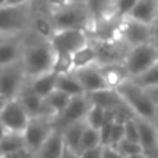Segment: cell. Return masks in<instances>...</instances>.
<instances>
[{"label":"cell","mask_w":158,"mask_h":158,"mask_svg":"<svg viewBox=\"0 0 158 158\" xmlns=\"http://www.w3.org/2000/svg\"><path fill=\"white\" fill-rule=\"evenodd\" d=\"M56 52L50 40L28 31L25 33L24 53H22V64L28 79L50 72L53 69Z\"/></svg>","instance_id":"obj_1"},{"label":"cell","mask_w":158,"mask_h":158,"mask_svg":"<svg viewBox=\"0 0 158 158\" xmlns=\"http://www.w3.org/2000/svg\"><path fill=\"white\" fill-rule=\"evenodd\" d=\"M57 29H83L92 33L94 27V18L92 17L86 2H71L57 10L49 11Z\"/></svg>","instance_id":"obj_2"},{"label":"cell","mask_w":158,"mask_h":158,"mask_svg":"<svg viewBox=\"0 0 158 158\" xmlns=\"http://www.w3.org/2000/svg\"><path fill=\"white\" fill-rule=\"evenodd\" d=\"M117 92L135 117L154 122L158 106L153 101L144 87L137 85L133 79H129L118 87Z\"/></svg>","instance_id":"obj_3"},{"label":"cell","mask_w":158,"mask_h":158,"mask_svg":"<svg viewBox=\"0 0 158 158\" xmlns=\"http://www.w3.org/2000/svg\"><path fill=\"white\" fill-rule=\"evenodd\" d=\"M35 3L0 7V35H21L29 31Z\"/></svg>","instance_id":"obj_4"},{"label":"cell","mask_w":158,"mask_h":158,"mask_svg":"<svg viewBox=\"0 0 158 158\" xmlns=\"http://www.w3.org/2000/svg\"><path fill=\"white\" fill-rule=\"evenodd\" d=\"M157 61L158 53L154 46V42H151V43L131 47L123 64L128 69L131 79H136L144 72H147Z\"/></svg>","instance_id":"obj_5"},{"label":"cell","mask_w":158,"mask_h":158,"mask_svg":"<svg viewBox=\"0 0 158 158\" xmlns=\"http://www.w3.org/2000/svg\"><path fill=\"white\" fill-rule=\"evenodd\" d=\"M28 82L22 61L0 67V96L8 100L17 98Z\"/></svg>","instance_id":"obj_6"},{"label":"cell","mask_w":158,"mask_h":158,"mask_svg":"<svg viewBox=\"0 0 158 158\" xmlns=\"http://www.w3.org/2000/svg\"><path fill=\"white\" fill-rule=\"evenodd\" d=\"M97 52L98 64H122L131 47L121 38L90 39Z\"/></svg>","instance_id":"obj_7"},{"label":"cell","mask_w":158,"mask_h":158,"mask_svg":"<svg viewBox=\"0 0 158 158\" xmlns=\"http://www.w3.org/2000/svg\"><path fill=\"white\" fill-rule=\"evenodd\" d=\"M90 42V36L83 29H57L53 33L50 43L56 53L74 54Z\"/></svg>","instance_id":"obj_8"},{"label":"cell","mask_w":158,"mask_h":158,"mask_svg":"<svg viewBox=\"0 0 158 158\" xmlns=\"http://www.w3.org/2000/svg\"><path fill=\"white\" fill-rule=\"evenodd\" d=\"M118 38L122 39L129 47L151 43L153 42L151 25L143 24V22L135 21V19L126 17V18L121 19Z\"/></svg>","instance_id":"obj_9"},{"label":"cell","mask_w":158,"mask_h":158,"mask_svg":"<svg viewBox=\"0 0 158 158\" xmlns=\"http://www.w3.org/2000/svg\"><path fill=\"white\" fill-rule=\"evenodd\" d=\"M54 119L53 118H31L27 129L24 132L27 148L36 153L42 147L49 136L54 132Z\"/></svg>","instance_id":"obj_10"},{"label":"cell","mask_w":158,"mask_h":158,"mask_svg":"<svg viewBox=\"0 0 158 158\" xmlns=\"http://www.w3.org/2000/svg\"><path fill=\"white\" fill-rule=\"evenodd\" d=\"M90 107H92V101H90L87 94L72 97L69 104L67 106V108L63 111V114L54 119L56 129L63 131L65 126L71 125V123L79 122V121H85Z\"/></svg>","instance_id":"obj_11"},{"label":"cell","mask_w":158,"mask_h":158,"mask_svg":"<svg viewBox=\"0 0 158 158\" xmlns=\"http://www.w3.org/2000/svg\"><path fill=\"white\" fill-rule=\"evenodd\" d=\"M29 121L31 117L17 98L8 100L0 114V122L8 129V132L24 133Z\"/></svg>","instance_id":"obj_12"},{"label":"cell","mask_w":158,"mask_h":158,"mask_svg":"<svg viewBox=\"0 0 158 158\" xmlns=\"http://www.w3.org/2000/svg\"><path fill=\"white\" fill-rule=\"evenodd\" d=\"M17 100L21 103V106L25 108V111L28 112V115L31 118H53L52 112H50L49 107L46 104V100L43 97H40L39 94H36L35 92H32L28 87V85L24 86V89L18 94Z\"/></svg>","instance_id":"obj_13"},{"label":"cell","mask_w":158,"mask_h":158,"mask_svg":"<svg viewBox=\"0 0 158 158\" xmlns=\"http://www.w3.org/2000/svg\"><path fill=\"white\" fill-rule=\"evenodd\" d=\"M72 74H74L78 81L81 82V85L83 86L86 94L94 93V92H100V90H104V89H108L103 75H101L100 65H98V64H93V65L85 67V68L75 69Z\"/></svg>","instance_id":"obj_14"},{"label":"cell","mask_w":158,"mask_h":158,"mask_svg":"<svg viewBox=\"0 0 158 158\" xmlns=\"http://www.w3.org/2000/svg\"><path fill=\"white\" fill-rule=\"evenodd\" d=\"M25 33L10 36L0 42V67L10 65L22 60Z\"/></svg>","instance_id":"obj_15"},{"label":"cell","mask_w":158,"mask_h":158,"mask_svg":"<svg viewBox=\"0 0 158 158\" xmlns=\"http://www.w3.org/2000/svg\"><path fill=\"white\" fill-rule=\"evenodd\" d=\"M89 98L92 101V104L103 107L107 111H121V110L129 108L125 104V101L122 100V97L119 96V93L117 92V89H104L100 92L89 93Z\"/></svg>","instance_id":"obj_16"},{"label":"cell","mask_w":158,"mask_h":158,"mask_svg":"<svg viewBox=\"0 0 158 158\" xmlns=\"http://www.w3.org/2000/svg\"><path fill=\"white\" fill-rule=\"evenodd\" d=\"M139 123V142L143 147V151L153 157L158 153V131L154 122L147 119L137 118Z\"/></svg>","instance_id":"obj_17"},{"label":"cell","mask_w":158,"mask_h":158,"mask_svg":"<svg viewBox=\"0 0 158 158\" xmlns=\"http://www.w3.org/2000/svg\"><path fill=\"white\" fill-rule=\"evenodd\" d=\"M29 31L32 33H35V35L40 36V38L50 40L53 33L56 32V28H54V24H53V19L50 17L49 11L35 6V13H33L32 21H31Z\"/></svg>","instance_id":"obj_18"},{"label":"cell","mask_w":158,"mask_h":158,"mask_svg":"<svg viewBox=\"0 0 158 158\" xmlns=\"http://www.w3.org/2000/svg\"><path fill=\"white\" fill-rule=\"evenodd\" d=\"M108 89H118L123 82L129 81V72L125 64H98Z\"/></svg>","instance_id":"obj_19"},{"label":"cell","mask_w":158,"mask_h":158,"mask_svg":"<svg viewBox=\"0 0 158 158\" xmlns=\"http://www.w3.org/2000/svg\"><path fill=\"white\" fill-rule=\"evenodd\" d=\"M64 148H65V144H64L61 131L54 129L49 139L35 153V158H60L64 153Z\"/></svg>","instance_id":"obj_20"},{"label":"cell","mask_w":158,"mask_h":158,"mask_svg":"<svg viewBox=\"0 0 158 158\" xmlns=\"http://www.w3.org/2000/svg\"><path fill=\"white\" fill-rule=\"evenodd\" d=\"M157 8L158 0H139L132 13L129 14V18L143 24L153 25L157 19Z\"/></svg>","instance_id":"obj_21"},{"label":"cell","mask_w":158,"mask_h":158,"mask_svg":"<svg viewBox=\"0 0 158 158\" xmlns=\"http://www.w3.org/2000/svg\"><path fill=\"white\" fill-rule=\"evenodd\" d=\"M86 126H87L86 121H79V122H75V123H71V125L65 126V128L61 131L64 144H65L67 148H69V150L79 154L82 137H83V132H85V129H86Z\"/></svg>","instance_id":"obj_22"},{"label":"cell","mask_w":158,"mask_h":158,"mask_svg":"<svg viewBox=\"0 0 158 158\" xmlns=\"http://www.w3.org/2000/svg\"><path fill=\"white\" fill-rule=\"evenodd\" d=\"M57 78L58 75L54 74L53 71L46 72V74L36 77L32 79H28V87L32 92H35L36 94H39L40 97L46 98L53 90H56L57 87Z\"/></svg>","instance_id":"obj_23"},{"label":"cell","mask_w":158,"mask_h":158,"mask_svg":"<svg viewBox=\"0 0 158 158\" xmlns=\"http://www.w3.org/2000/svg\"><path fill=\"white\" fill-rule=\"evenodd\" d=\"M72 60H74V71L79 68H85V67L93 65V64H98L97 63V52L96 47L92 42L83 46L82 49H79L78 52H75L72 54ZM72 71V72H74Z\"/></svg>","instance_id":"obj_24"},{"label":"cell","mask_w":158,"mask_h":158,"mask_svg":"<svg viewBox=\"0 0 158 158\" xmlns=\"http://www.w3.org/2000/svg\"><path fill=\"white\" fill-rule=\"evenodd\" d=\"M71 98L72 97L69 94H67V93L61 92V90H58V89L53 90V92L44 98L50 112H52V117L54 118V119L63 114V111L67 108V106L69 104Z\"/></svg>","instance_id":"obj_25"},{"label":"cell","mask_w":158,"mask_h":158,"mask_svg":"<svg viewBox=\"0 0 158 158\" xmlns=\"http://www.w3.org/2000/svg\"><path fill=\"white\" fill-rule=\"evenodd\" d=\"M22 148H27L24 133L8 132L0 142V157L6 156V154L15 153V151H19Z\"/></svg>","instance_id":"obj_26"},{"label":"cell","mask_w":158,"mask_h":158,"mask_svg":"<svg viewBox=\"0 0 158 158\" xmlns=\"http://www.w3.org/2000/svg\"><path fill=\"white\" fill-rule=\"evenodd\" d=\"M56 89L61 90V92L69 94L71 97L75 96H83L86 94L83 86L81 85V82L77 79L74 74H67V75H58L57 78V87Z\"/></svg>","instance_id":"obj_27"},{"label":"cell","mask_w":158,"mask_h":158,"mask_svg":"<svg viewBox=\"0 0 158 158\" xmlns=\"http://www.w3.org/2000/svg\"><path fill=\"white\" fill-rule=\"evenodd\" d=\"M112 3L114 0H86L87 8L94 18V22L103 17L112 15Z\"/></svg>","instance_id":"obj_28"},{"label":"cell","mask_w":158,"mask_h":158,"mask_svg":"<svg viewBox=\"0 0 158 158\" xmlns=\"http://www.w3.org/2000/svg\"><path fill=\"white\" fill-rule=\"evenodd\" d=\"M52 71L57 75L72 74V71H74V60H72V54H68V53H56Z\"/></svg>","instance_id":"obj_29"},{"label":"cell","mask_w":158,"mask_h":158,"mask_svg":"<svg viewBox=\"0 0 158 158\" xmlns=\"http://www.w3.org/2000/svg\"><path fill=\"white\" fill-rule=\"evenodd\" d=\"M107 117H108V111H107V110H104L103 107H100V106L92 104V107H90L85 121H86L87 126H90V128L100 129L101 126H103V123L106 122Z\"/></svg>","instance_id":"obj_30"},{"label":"cell","mask_w":158,"mask_h":158,"mask_svg":"<svg viewBox=\"0 0 158 158\" xmlns=\"http://www.w3.org/2000/svg\"><path fill=\"white\" fill-rule=\"evenodd\" d=\"M101 144V136H100V131L94 128L86 126L83 132V137H82V143H81V151L89 150V148H94L98 147ZM79 151V153H81Z\"/></svg>","instance_id":"obj_31"},{"label":"cell","mask_w":158,"mask_h":158,"mask_svg":"<svg viewBox=\"0 0 158 158\" xmlns=\"http://www.w3.org/2000/svg\"><path fill=\"white\" fill-rule=\"evenodd\" d=\"M137 85H140L144 89H151V87L158 86V61L148 69L147 72H144L143 75H140L139 78L133 79Z\"/></svg>","instance_id":"obj_32"},{"label":"cell","mask_w":158,"mask_h":158,"mask_svg":"<svg viewBox=\"0 0 158 158\" xmlns=\"http://www.w3.org/2000/svg\"><path fill=\"white\" fill-rule=\"evenodd\" d=\"M139 0H114L112 3V15L118 18H126Z\"/></svg>","instance_id":"obj_33"},{"label":"cell","mask_w":158,"mask_h":158,"mask_svg":"<svg viewBox=\"0 0 158 158\" xmlns=\"http://www.w3.org/2000/svg\"><path fill=\"white\" fill-rule=\"evenodd\" d=\"M114 147H117L118 150H119V153L125 158L135 156V154L143 153V147L140 143L132 142V140H128V139H122L117 146H114Z\"/></svg>","instance_id":"obj_34"},{"label":"cell","mask_w":158,"mask_h":158,"mask_svg":"<svg viewBox=\"0 0 158 158\" xmlns=\"http://www.w3.org/2000/svg\"><path fill=\"white\" fill-rule=\"evenodd\" d=\"M125 125V139L132 140V142H139V123H137L136 117H131L123 122Z\"/></svg>","instance_id":"obj_35"},{"label":"cell","mask_w":158,"mask_h":158,"mask_svg":"<svg viewBox=\"0 0 158 158\" xmlns=\"http://www.w3.org/2000/svg\"><path fill=\"white\" fill-rule=\"evenodd\" d=\"M125 121H121L115 117L114 125H112V131H111V139H110V144L108 146H117L118 143L122 139H125Z\"/></svg>","instance_id":"obj_36"},{"label":"cell","mask_w":158,"mask_h":158,"mask_svg":"<svg viewBox=\"0 0 158 158\" xmlns=\"http://www.w3.org/2000/svg\"><path fill=\"white\" fill-rule=\"evenodd\" d=\"M79 158H103V146L81 151L79 153Z\"/></svg>","instance_id":"obj_37"},{"label":"cell","mask_w":158,"mask_h":158,"mask_svg":"<svg viewBox=\"0 0 158 158\" xmlns=\"http://www.w3.org/2000/svg\"><path fill=\"white\" fill-rule=\"evenodd\" d=\"M103 158H125L114 146H103Z\"/></svg>","instance_id":"obj_38"},{"label":"cell","mask_w":158,"mask_h":158,"mask_svg":"<svg viewBox=\"0 0 158 158\" xmlns=\"http://www.w3.org/2000/svg\"><path fill=\"white\" fill-rule=\"evenodd\" d=\"M0 158H35V153H32V151L28 150V148H22V150L15 151V153L2 156Z\"/></svg>","instance_id":"obj_39"},{"label":"cell","mask_w":158,"mask_h":158,"mask_svg":"<svg viewBox=\"0 0 158 158\" xmlns=\"http://www.w3.org/2000/svg\"><path fill=\"white\" fill-rule=\"evenodd\" d=\"M150 94V97L153 98V101L158 106V86L157 87H151V89H146Z\"/></svg>","instance_id":"obj_40"},{"label":"cell","mask_w":158,"mask_h":158,"mask_svg":"<svg viewBox=\"0 0 158 158\" xmlns=\"http://www.w3.org/2000/svg\"><path fill=\"white\" fill-rule=\"evenodd\" d=\"M60 158H79V154H77L75 151H72V150H69V148H64V153H63V156H61Z\"/></svg>","instance_id":"obj_41"},{"label":"cell","mask_w":158,"mask_h":158,"mask_svg":"<svg viewBox=\"0 0 158 158\" xmlns=\"http://www.w3.org/2000/svg\"><path fill=\"white\" fill-rule=\"evenodd\" d=\"M151 33H153V42L158 40V21H156L151 25Z\"/></svg>","instance_id":"obj_42"},{"label":"cell","mask_w":158,"mask_h":158,"mask_svg":"<svg viewBox=\"0 0 158 158\" xmlns=\"http://www.w3.org/2000/svg\"><path fill=\"white\" fill-rule=\"evenodd\" d=\"M33 0H7L8 6H19V4H25V3H31Z\"/></svg>","instance_id":"obj_43"},{"label":"cell","mask_w":158,"mask_h":158,"mask_svg":"<svg viewBox=\"0 0 158 158\" xmlns=\"http://www.w3.org/2000/svg\"><path fill=\"white\" fill-rule=\"evenodd\" d=\"M7 133H8V129L6 128V126L3 125L2 122H0V142H2V139H3V137H4Z\"/></svg>","instance_id":"obj_44"},{"label":"cell","mask_w":158,"mask_h":158,"mask_svg":"<svg viewBox=\"0 0 158 158\" xmlns=\"http://www.w3.org/2000/svg\"><path fill=\"white\" fill-rule=\"evenodd\" d=\"M7 101H8V98H6L4 96H0V114H2V111H3V108H4Z\"/></svg>","instance_id":"obj_45"},{"label":"cell","mask_w":158,"mask_h":158,"mask_svg":"<svg viewBox=\"0 0 158 158\" xmlns=\"http://www.w3.org/2000/svg\"><path fill=\"white\" fill-rule=\"evenodd\" d=\"M128 158H151L148 154H146L144 151L143 153H139V154H135V156H131V157H128Z\"/></svg>","instance_id":"obj_46"},{"label":"cell","mask_w":158,"mask_h":158,"mask_svg":"<svg viewBox=\"0 0 158 158\" xmlns=\"http://www.w3.org/2000/svg\"><path fill=\"white\" fill-rule=\"evenodd\" d=\"M154 125H156L157 131H158V108H157V114H156V119H154Z\"/></svg>","instance_id":"obj_47"},{"label":"cell","mask_w":158,"mask_h":158,"mask_svg":"<svg viewBox=\"0 0 158 158\" xmlns=\"http://www.w3.org/2000/svg\"><path fill=\"white\" fill-rule=\"evenodd\" d=\"M10 36H14V35H0V42L4 40V39H7V38H10Z\"/></svg>","instance_id":"obj_48"},{"label":"cell","mask_w":158,"mask_h":158,"mask_svg":"<svg viewBox=\"0 0 158 158\" xmlns=\"http://www.w3.org/2000/svg\"><path fill=\"white\" fill-rule=\"evenodd\" d=\"M7 6V0H0V7H4Z\"/></svg>","instance_id":"obj_49"},{"label":"cell","mask_w":158,"mask_h":158,"mask_svg":"<svg viewBox=\"0 0 158 158\" xmlns=\"http://www.w3.org/2000/svg\"><path fill=\"white\" fill-rule=\"evenodd\" d=\"M154 46H156V49H157V53H158V40H154Z\"/></svg>","instance_id":"obj_50"},{"label":"cell","mask_w":158,"mask_h":158,"mask_svg":"<svg viewBox=\"0 0 158 158\" xmlns=\"http://www.w3.org/2000/svg\"><path fill=\"white\" fill-rule=\"evenodd\" d=\"M151 158H158V153H157V154H154V156L151 157Z\"/></svg>","instance_id":"obj_51"},{"label":"cell","mask_w":158,"mask_h":158,"mask_svg":"<svg viewBox=\"0 0 158 158\" xmlns=\"http://www.w3.org/2000/svg\"><path fill=\"white\" fill-rule=\"evenodd\" d=\"M156 21H158V8H157V19H156Z\"/></svg>","instance_id":"obj_52"}]
</instances>
